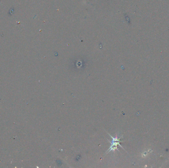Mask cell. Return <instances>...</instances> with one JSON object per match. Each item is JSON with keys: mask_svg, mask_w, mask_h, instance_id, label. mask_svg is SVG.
<instances>
[{"mask_svg": "<svg viewBox=\"0 0 169 168\" xmlns=\"http://www.w3.org/2000/svg\"><path fill=\"white\" fill-rule=\"evenodd\" d=\"M109 135H110V137L111 138L112 141H108L111 144V146H110L107 152H106V154L108 153H109L110 152H111V151H115V150H117L119 151V149L118 148V145H119L121 148H122L124 149L123 147L120 145V142L122 141H121V138L122 137H118L117 134H116L115 137H112V136L110 135V134H109Z\"/></svg>", "mask_w": 169, "mask_h": 168, "instance_id": "obj_1", "label": "cell"}]
</instances>
